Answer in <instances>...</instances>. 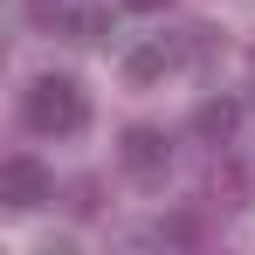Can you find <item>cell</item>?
I'll list each match as a JSON object with an SVG mask.
<instances>
[{
  "instance_id": "cell-2",
  "label": "cell",
  "mask_w": 255,
  "mask_h": 255,
  "mask_svg": "<svg viewBox=\"0 0 255 255\" xmlns=\"http://www.w3.org/2000/svg\"><path fill=\"white\" fill-rule=\"evenodd\" d=\"M0 200L14 214H35L42 200H55V179H48L42 159H28V152H14L7 166H0Z\"/></svg>"
},
{
  "instance_id": "cell-7",
  "label": "cell",
  "mask_w": 255,
  "mask_h": 255,
  "mask_svg": "<svg viewBox=\"0 0 255 255\" xmlns=\"http://www.w3.org/2000/svg\"><path fill=\"white\" fill-rule=\"evenodd\" d=\"M200 228H193V214H172V221H159V242H193Z\"/></svg>"
},
{
  "instance_id": "cell-1",
  "label": "cell",
  "mask_w": 255,
  "mask_h": 255,
  "mask_svg": "<svg viewBox=\"0 0 255 255\" xmlns=\"http://www.w3.org/2000/svg\"><path fill=\"white\" fill-rule=\"evenodd\" d=\"M21 118H28V131H42V138H76V131L90 125V97L76 76H35L28 83V97H21Z\"/></svg>"
},
{
  "instance_id": "cell-5",
  "label": "cell",
  "mask_w": 255,
  "mask_h": 255,
  "mask_svg": "<svg viewBox=\"0 0 255 255\" xmlns=\"http://www.w3.org/2000/svg\"><path fill=\"white\" fill-rule=\"evenodd\" d=\"M193 131H200L207 145H228V138L242 131V104H235V97H207V104L193 111Z\"/></svg>"
},
{
  "instance_id": "cell-6",
  "label": "cell",
  "mask_w": 255,
  "mask_h": 255,
  "mask_svg": "<svg viewBox=\"0 0 255 255\" xmlns=\"http://www.w3.org/2000/svg\"><path fill=\"white\" fill-rule=\"evenodd\" d=\"M62 28H69V42H104L111 35V14L104 7H76V14H62Z\"/></svg>"
},
{
  "instance_id": "cell-8",
  "label": "cell",
  "mask_w": 255,
  "mask_h": 255,
  "mask_svg": "<svg viewBox=\"0 0 255 255\" xmlns=\"http://www.w3.org/2000/svg\"><path fill=\"white\" fill-rule=\"evenodd\" d=\"M62 14V0H28V21H55Z\"/></svg>"
},
{
  "instance_id": "cell-3",
  "label": "cell",
  "mask_w": 255,
  "mask_h": 255,
  "mask_svg": "<svg viewBox=\"0 0 255 255\" xmlns=\"http://www.w3.org/2000/svg\"><path fill=\"white\" fill-rule=\"evenodd\" d=\"M118 166L138 179V186H152V179H166L172 166V145H166V131H152V125H131L125 131V145H118Z\"/></svg>"
},
{
  "instance_id": "cell-4",
  "label": "cell",
  "mask_w": 255,
  "mask_h": 255,
  "mask_svg": "<svg viewBox=\"0 0 255 255\" xmlns=\"http://www.w3.org/2000/svg\"><path fill=\"white\" fill-rule=\"evenodd\" d=\"M179 55H186V48H172V42H138V48L125 55V83H159Z\"/></svg>"
},
{
  "instance_id": "cell-9",
  "label": "cell",
  "mask_w": 255,
  "mask_h": 255,
  "mask_svg": "<svg viewBox=\"0 0 255 255\" xmlns=\"http://www.w3.org/2000/svg\"><path fill=\"white\" fill-rule=\"evenodd\" d=\"M118 7H131V14H159V7H172V0H118Z\"/></svg>"
}]
</instances>
